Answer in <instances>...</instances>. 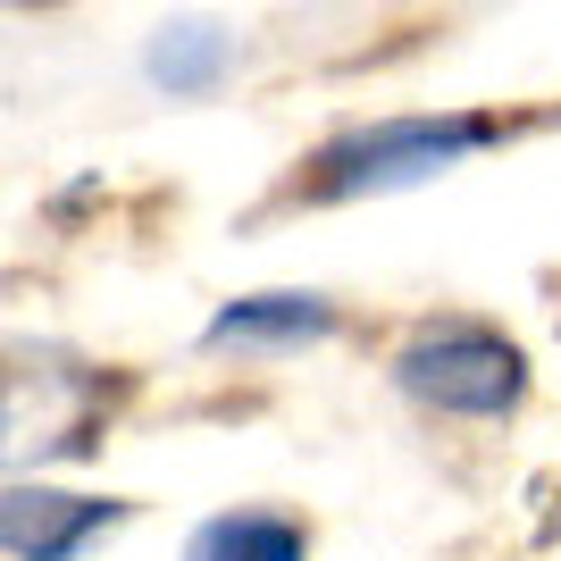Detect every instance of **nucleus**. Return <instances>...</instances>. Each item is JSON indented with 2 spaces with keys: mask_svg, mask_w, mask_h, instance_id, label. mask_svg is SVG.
I'll use <instances>...</instances> for the list:
<instances>
[{
  "mask_svg": "<svg viewBox=\"0 0 561 561\" xmlns=\"http://www.w3.org/2000/svg\"><path fill=\"white\" fill-rule=\"evenodd\" d=\"M503 135L494 117H377L352 135L319 142L294 176V202H360V193H402L461 168L469 151H486Z\"/></svg>",
  "mask_w": 561,
  "mask_h": 561,
  "instance_id": "nucleus-1",
  "label": "nucleus"
},
{
  "mask_svg": "<svg viewBox=\"0 0 561 561\" xmlns=\"http://www.w3.org/2000/svg\"><path fill=\"white\" fill-rule=\"evenodd\" d=\"M185 561H310V528L294 512H218L185 537Z\"/></svg>",
  "mask_w": 561,
  "mask_h": 561,
  "instance_id": "nucleus-6",
  "label": "nucleus"
},
{
  "mask_svg": "<svg viewBox=\"0 0 561 561\" xmlns=\"http://www.w3.org/2000/svg\"><path fill=\"white\" fill-rule=\"evenodd\" d=\"M0 453H18V386L0 377Z\"/></svg>",
  "mask_w": 561,
  "mask_h": 561,
  "instance_id": "nucleus-7",
  "label": "nucleus"
},
{
  "mask_svg": "<svg viewBox=\"0 0 561 561\" xmlns=\"http://www.w3.org/2000/svg\"><path fill=\"white\" fill-rule=\"evenodd\" d=\"M227 68H234V34H218V25H202V18L160 25V34H151V50H142V76H151L168 101L210 93Z\"/></svg>",
  "mask_w": 561,
  "mask_h": 561,
  "instance_id": "nucleus-5",
  "label": "nucleus"
},
{
  "mask_svg": "<svg viewBox=\"0 0 561 561\" xmlns=\"http://www.w3.org/2000/svg\"><path fill=\"white\" fill-rule=\"evenodd\" d=\"M135 503L117 494H68V486H9L0 494V553L9 561H76L110 537Z\"/></svg>",
  "mask_w": 561,
  "mask_h": 561,
  "instance_id": "nucleus-3",
  "label": "nucleus"
},
{
  "mask_svg": "<svg viewBox=\"0 0 561 561\" xmlns=\"http://www.w3.org/2000/svg\"><path fill=\"white\" fill-rule=\"evenodd\" d=\"M394 386L445 420H512L528 402V352L486 319H427L402 335Z\"/></svg>",
  "mask_w": 561,
  "mask_h": 561,
  "instance_id": "nucleus-2",
  "label": "nucleus"
},
{
  "mask_svg": "<svg viewBox=\"0 0 561 561\" xmlns=\"http://www.w3.org/2000/svg\"><path fill=\"white\" fill-rule=\"evenodd\" d=\"M335 335V302L328 294H302V285H277V294H234L210 310L202 344L210 352H302Z\"/></svg>",
  "mask_w": 561,
  "mask_h": 561,
  "instance_id": "nucleus-4",
  "label": "nucleus"
}]
</instances>
